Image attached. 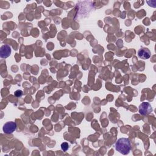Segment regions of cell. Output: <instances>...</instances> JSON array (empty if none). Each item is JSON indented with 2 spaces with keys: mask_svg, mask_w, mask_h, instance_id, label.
I'll list each match as a JSON object with an SVG mask.
<instances>
[{
  "mask_svg": "<svg viewBox=\"0 0 156 156\" xmlns=\"http://www.w3.org/2000/svg\"><path fill=\"white\" fill-rule=\"evenodd\" d=\"M11 54V48L9 44H3L0 49V56L2 58L8 57Z\"/></svg>",
  "mask_w": 156,
  "mask_h": 156,
  "instance_id": "cell-4",
  "label": "cell"
},
{
  "mask_svg": "<svg viewBox=\"0 0 156 156\" xmlns=\"http://www.w3.org/2000/svg\"><path fill=\"white\" fill-rule=\"evenodd\" d=\"M16 129V124L13 121H9L5 123L3 126V132L6 134L12 133Z\"/></svg>",
  "mask_w": 156,
  "mask_h": 156,
  "instance_id": "cell-3",
  "label": "cell"
},
{
  "mask_svg": "<svg viewBox=\"0 0 156 156\" xmlns=\"http://www.w3.org/2000/svg\"><path fill=\"white\" fill-rule=\"evenodd\" d=\"M152 107L147 102H143L139 106V113L141 115H149L152 112Z\"/></svg>",
  "mask_w": 156,
  "mask_h": 156,
  "instance_id": "cell-2",
  "label": "cell"
},
{
  "mask_svg": "<svg viewBox=\"0 0 156 156\" xmlns=\"http://www.w3.org/2000/svg\"><path fill=\"white\" fill-rule=\"evenodd\" d=\"M61 148L63 151H66L69 148V145L66 142H63L61 144Z\"/></svg>",
  "mask_w": 156,
  "mask_h": 156,
  "instance_id": "cell-6",
  "label": "cell"
},
{
  "mask_svg": "<svg viewBox=\"0 0 156 156\" xmlns=\"http://www.w3.org/2000/svg\"><path fill=\"white\" fill-rule=\"evenodd\" d=\"M115 149L123 155L128 154L131 149V143L129 138H119L115 143Z\"/></svg>",
  "mask_w": 156,
  "mask_h": 156,
  "instance_id": "cell-1",
  "label": "cell"
},
{
  "mask_svg": "<svg viewBox=\"0 0 156 156\" xmlns=\"http://www.w3.org/2000/svg\"><path fill=\"white\" fill-rule=\"evenodd\" d=\"M151 55V51L149 49L146 48H141L138 51V57L143 60L148 59L150 58Z\"/></svg>",
  "mask_w": 156,
  "mask_h": 156,
  "instance_id": "cell-5",
  "label": "cell"
},
{
  "mask_svg": "<svg viewBox=\"0 0 156 156\" xmlns=\"http://www.w3.org/2000/svg\"><path fill=\"white\" fill-rule=\"evenodd\" d=\"M14 95L17 98H20L23 95V91L21 90H17L15 91Z\"/></svg>",
  "mask_w": 156,
  "mask_h": 156,
  "instance_id": "cell-7",
  "label": "cell"
}]
</instances>
